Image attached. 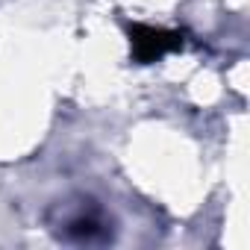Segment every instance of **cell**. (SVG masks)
<instances>
[{"instance_id":"obj_2","label":"cell","mask_w":250,"mask_h":250,"mask_svg":"<svg viewBox=\"0 0 250 250\" xmlns=\"http://www.w3.org/2000/svg\"><path fill=\"white\" fill-rule=\"evenodd\" d=\"M130 47H133V59L139 65H150V62H159L168 53L183 50L186 47V33L147 27V24H133L130 27Z\"/></svg>"},{"instance_id":"obj_1","label":"cell","mask_w":250,"mask_h":250,"mask_svg":"<svg viewBox=\"0 0 250 250\" xmlns=\"http://www.w3.org/2000/svg\"><path fill=\"white\" fill-rule=\"evenodd\" d=\"M50 229L74 244H106L112 238V221L94 200H59L50 212Z\"/></svg>"}]
</instances>
